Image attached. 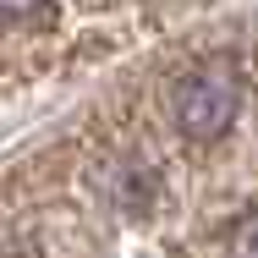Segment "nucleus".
Wrapping results in <instances>:
<instances>
[{
	"label": "nucleus",
	"mask_w": 258,
	"mask_h": 258,
	"mask_svg": "<svg viewBox=\"0 0 258 258\" xmlns=\"http://www.w3.org/2000/svg\"><path fill=\"white\" fill-rule=\"evenodd\" d=\"M242 110V72L214 55L204 66H192L181 83H176V126L187 138H220Z\"/></svg>",
	"instance_id": "obj_1"
},
{
	"label": "nucleus",
	"mask_w": 258,
	"mask_h": 258,
	"mask_svg": "<svg viewBox=\"0 0 258 258\" xmlns=\"http://www.w3.org/2000/svg\"><path fill=\"white\" fill-rule=\"evenodd\" d=\"M236 258H258V214L242 220V231H236Z\"/></svg>",
	"instance_id": "obj_2"
}]
</instances>
